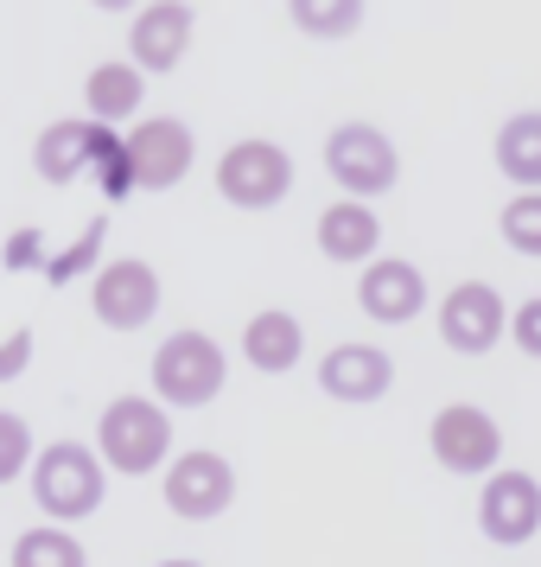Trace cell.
Instances as JSON below:
<instances>
[{
  "instance_id": "19",
  "label": "cell",
  "mask_w": 541,
  "mask_h": 567,
  "mask_svg": "<svg viewBox=\"0 0 541 567\" xmlns=\"http://www.w3.org/2000/svg\"><path fill=\"white\" fill-rule=\"evenodd\" d=\"M497 173L510 185L541 192V109H522L497 128Z\"/></svg>"
},
{
  "instance_id": "13",
  "label": "cell",
  "mask_w": 541,
  "mask_h": 567,
  "mask_svg": "<svg viewBox=\"0 0 541 567\" xmlns=\"http://www.w3.org/2000/svg\"><path fill=\"white\" fill-rule=\"evenodd\" d=\"M319 389L332 395V402H383L388 389H395V358H388L383 344H332L325 358H319Z\"/></svg>"
},
{
  "instance_id": "4",
  "label": "cell",
  "mask_w": 541,
  "mask_h": 567,
  "mask_svg": "<svg viewBox=\"0 0 541 567\" xmlns=\"http://www.w3.org/2000/svg\"><path fill=\"white\" fill-rule=\"evenodd\" d=\"M223 377H230V358H223L217 338H205V332H173L154 351L159 409H205V402H217Z\"/></svg>"
},
{
  "instance_id": "8",
  "label": "cell",
  "mask_w": 541,
  "mask_h": 567,
  "mask_svg": "<svg viewBox=\"0 0 541 567\" xmlns=\"http://www.w3.org/2000/svg\"><path fill=\"white\" fill-rule=\"evenodd\" d=\"M166 511L185 516V523H210V516H223L236 504V465L223 453H210V446H191L179 460L166 465Z\"/></svg>"
},
{
  "instance_id": "14",
  "label": "cell",
  "mask_w": 541,
  "mask_h": 567,
  "mask_svg": "<svg viewBox=\"0 0 541 567\" xmlns=\"http://www.w3.org/2000/svg\"><path fill=\"white\" fill-rule=\"evenodd\" d=\"M357 307L370 312L376 326H408V319L427 312V275L402 256H376L357 281Z\"/></svg>"
},
{
  "instance_id": "26",
  "label": "cell",
  "mask_w": 541,
  "mask_h": 567,
  "mask_svg": "<svg viewBox=\"0 0 541 567\" xmlns=\"http://www.w3.org/2000/svg\"><path fill=\"white\" fill-rule=\"evenodd\" d=\"M159 567H205V561H159Z\"/></svg>"
},
{
  "instance_id": "1",
  "label": "cell",
  "mask_w": 541,
  "mask_h": 567,
  "mask_svg": "<svg viewBox=\"0 0 541 567\" xmlns=\"http://www.w3.org/2000/svg\"><path fill=\"white\" fill-rule=\"evenodd\" d=\"M32 166H39V179L45 185H71L83 166H96L108 198L134 192L128 147H122V134H108L103 122H52V128L39 134V147H32Z\"/></svg>"
},
{
  "instance_id": "15",
  "label": "cell",
  "mask_w": 541,
  "mask_h": 567,
  "mask_svg": "<svg viewBox=\"0 0 541 567\" xmlns=\"http://www.w3.org/2000/svg\"><path fill=\"white\" fill-rule=\"evenodd\" d=\"M191 7H173V0H159V7H141L128 27V64L134 71H179L185 52H191Z\"/></svg>"
},
{
  "instance_id": "17",
  "label": "cell",
  "mask_w": 541,
  "mask_h": 567,
  "mask_svg": "<svg viewBox=\"0 0 541 567\" xmlns=\"http://www.w3.org/2000/svg\"><path fill=\"white\" fill-rule=\"evenodd\" d=\"M242 358L256 363L261 377H287L293 363L306 358V332H300V319L281 307L256 312L249 326H242Z\"/></svg>"
},
{
  "instance_id": "9",
  "label": "cell",
  "mask_w": 541,
  "mask_h": 567,
  "mask_svg": "<svg viewBox=\"0 0 541 567\" xmlns=\"http://www.w3.org/2000/svg\"><path fill=\"white\" fill-rule=\"evenodd\" d=\"M122 147H128V179L134 192H166V185H179L191 173V154H198V141L185 128L179 115H147V122H134V134H122Z\"/></svg>"
},
{
  "instance_id": "16",
  "label": "cell",
  "mask_w": 541,
  "mask_h": 567,
  "mask_svg": "<svg viewBox=\"0 0 541 567\" xmlns=\"http://www.w3.org/2000/svg\"><path fill=\"white\" fill-rule=\"evenodd\" d=\"M319 249L325 261H376L383 249V224H376V210L357 205V198H337L332 210H319Z\"/></svg>"
},
{
  "instance_id": "18",
  "label": "cell",
  "mask_w": 541,
  "mask_h": 567,
  "mask_svg": "<svg viewBox=\"0 0 541 567\" xmlns=\"http://www.w3.org/2000/svg\"><path fill=\"white\" fill-rule=\"evenodd\" d=\"M141 96H147V83H141V71H134L128 58H108V64H96L90 78H83V109H90V122H128L134 109H141Z\"/></svg>"
},
{
  "instance_id": "24",
  "label": "cell",
  "mask_w": 541,
  "mask_h": 567,
  "mask_svg": "<svg viewBox=\"0 0 541 567\" xmlns=\"http://www.w3.org/2000/svg\"><path fill=\"white\" fill-rule=\"evenodd\" d=\"M510 332H516V351H522V358H541V293H535V300H522V307H516Z\"/></svg>"
},
{
  "instance_id": "12",
  "label": "cell",
  "mask_w": 541,
  "mask_h": 567,
  "mask_svg": "<svg viewBox=\"0 0 541 567\" xmlns=\"http://www.w3.org/2000/svg\"><path fill=\"white\" fill-rule=\"evenodd\" d=\"M478 529H485L497 548L535 542V529H541L535 472H497V478H485V491H478Z\"/></svg>"
},
{
  "instance_id": "25",
  "label": "cell",
  "mask_w": 541,
  "mask_h": 567,
  "mask_svg": "<svg viewBox=\"0 0 541 567\" xmlns=\"http://www.w3.org/2000/svg\"><path fill=\"white\" fill-rule=\"evenodd\" d=\"M27 358H32V332H13L0 344V383H13V377L27 370Z\"/></svg>"
},
{
  "instance_id": "6",
  "label": "cell",
  "mask_w": 541,
  "mask_h": 567,
  "mask_svg": "<svg viewBox=\"0 0 541 567\" xmlns=\"http://www.w3.org/2000/svg\"><path fill=\"white\" fill-rule=\"evenodd\" d=\"M427 440H434V460L446 465V472H459V478H497L503 472V427L490 421L478 402H446V409L434 414V427H427Z\"/></svg>"
},
{
  "instance_id": "21",
  "label": "cell",
  "mask_w": 541,
  "mask_h": 567,
  "mask_svg": "<svg viewBox=\"0 0 541 567\" xmlns=\"http://www.w3.org/2000/svg\"><path fill=\"white\" fill-rule=\"evenodd\" d=\"M293 27L312 39H351L363 27V7L357 0H293Z\"/></svg>"
},
{
  "instance_id": "22",
  "label": "cell",
  "mask_w": 541,
  "mask_h": 567,
  "mask_svg": "<svg viewBox=\"0 0 541 567\" xmlns=\"http://www.w3.org/2000/svg\"><path fill=\"white\" fill-rule=\"evenodd\" d=\"M497 230H503V243H510L516 256L541 261V192H516L510 205H503V217H497Z\"/></svg>"
},
{
  "instance_id": "23",
  "label": "cell",
  "mask_w": 541,
  "mask_h": 567,
  "mask_svg": "<svg viewBox=\"0 0 541 567\" xmlns=\"http://www.w3.org/2000/svg\"><path fill=\"white\" fill-rule=\"evenodd\" d=\"M27 460H32V427L20 421V414L0 409V485H7V478H20Z\"/></svg>"
},
{
  "instance_id": "3",
  "label": "cell",
  "mask_w": 541,
  "mask_h": 567,
  "mask_svg": "<svg viewBox=\"0 0 541 567\" xmlns=\"http://www.w3.org/2000/svg\"><path fill=\"white\" fill-rule=\"evenodd\" d=\"M96 453H103V465L128 472V478L159 472L166 453H173V414L159 409L154 395H122V402H108L103 421H96Z\"/></svg>"
},
{
  "instance_id": "5",
  "label": "cell",
  "mask_w": 541,
  "mask_h": 567,
  "mask_svg": "<svg viewBox=\"0 0 541 567\" xmlns=\"http://www.w3.org/2000/svg\"><path fill=\"white\" fill-rule=\"evenodd\" d=\"M325 173L344 185V198L370 205V198L395 192V179H402V154H395V141H388L383 128H370V122H344V128L325 134Z\"/></svg>"
},
{
  "instance_id": "11",
  "label": "cell",
  "mask_w": 541,
  "mask_h": 567,
  "mask_svg": "<svg viewBox=\"0 0 541 567\" xmlns=\"http://www.w3.org/2000/svg\"><path fill=\"white\" fill-rule=\"evenodd\" d=\"M90 307H96V319H103L108 332H141V326L159 312L154 261H141V256L108 261L103 275H96V287H90Z\"/></svg>"
},
{
  "instance_id": "2",
  "label": "cell",
  "mask_w": 541,
  "mask_h": 567,
  "mask_svg": "<svg viewBox=\"0 0 541 567\" xmlns=\"http://www.w3.org/2000/svg\"><path fill=\"white\" fill-rule=\"evenodd\" d=\"M32 497H39V511L52 516L58 529L96 516L103 497H108L103 453H90L83 440H52V446L39 453V465H32Z\"/></svg>"
},
{
  "instance_id": "10",
  "label": "cell",
  "mask_w": 541,
  "mask_h": 567,
  "mask_svg": "<svg viewBox=\"0 0 541 567\" xmlns=\"http://www.w3.org/2000/svg\"><path fill=\"white\" fill-rule=\"evenodd\" d=\"M510 332V307L490 281H459L439 300V338L459 351V358H485L497 351V338Z\"/></svg>"
},
{
  "instance_id": "20",
  "label": "cell",
  "mask_w": 541,
  "mask_h": 567,
  "mask_svg": "<svg viewBox=\"0 0 541 567\" xmlns=\"http://www.w3.org/2000/svg\"><path fill=\"white\" fill-rule=\"evenodd\" d=\"M13 567H90L83 555V542L71 529H27V536L13 542Z\"/></svg>"
},
{
  "instance_id": "7",
  "label": "cell",
  "mask_w": 541,
  "mask_h": 567,
  "mask_svg": "<svg viewBox=\"0 0 541 567\" xmlns=\"http://www.w3.org/2000/svg\"><path fill=\"white\" fill-rule=\"evenodd\" d=\"M217 192L236 210H274L293 192V159L281 141H236L217 159Z\"/></svg>"
}]
</instances>
